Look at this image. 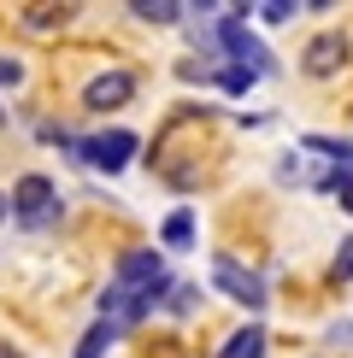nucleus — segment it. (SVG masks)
I'll return each mask as SVG.
<instances>
[{"label":"nucleus","instance_id":"f257e3e1","mask_svg":"<svg viewBox=\"0 0 353 358\" xmlns=\"http://www.w3.org/2000/svg\"><path fill=\"white\" fill-rule=\"evenodd\" d=\"M12 217L24 223V229H48V223H59V188H53V176H41V171H29L12 182Z\"/></svg>","mask_w":353,"mask_h":358},{"label":"nucleus","instance_id":"f03ea898","mask_svg":"<svg viewBox=\"0 0 353 358\" xmlns=\"http://www.w3.org/2000/svg\"><path fill=\"white\" fill-rule=\"evenodd\" d=\"M218 48H224L242 71H254V77H271V71H277L271 48L247 29V18H235V12H224V6H218Z\"/></svg>","mask_w":353,"mask_h":358},{"label":"nucleus","instance_id":"7ed1b4c3","mask_svg":"<svg viewBox=\"0 0 353 358\" xmlns=\"http://www.w3.org/2000/svg\"><path fill=\"white\" fill-rule=\"evenodd\" d=\"M71 147H77V159H83L88 171L118 176L130 159H136V147H141V141H136V129H106V136H83V141H71Z\"/></svg>","mask_w":353,"mask_h":358},{"label":"nucleus","instance_id":"20e7f679","mask_svg":"<svg viewBox=\"0 0 353 358\" xmlns=\"http://www.w3.org/2000/svg\"><path fill=\"white\" fill-rule=\"evenodd\" d=\"M347 53H353V41L342 36V29H324V36H312L300 48V71L312 83H330V77H342V71H347Z\"/></svg>","mask_w":353,"mask_h":358},{"label":"nucleus","instance_id":"39448f33","mask_svg":"<svg viewBox=\"0 0 353 358\" xmlns=\"http://www.w3.org/2000/svg\"><path fill=\"white\" fill-rule=\"evenodd\" d=\"M212 288L224 294V300L247 306V311H265V300H271V294H265V282H259L254 271H242L230 252H218V259H212Z\"/></svg>","mask_w":353,"mask_h":358},{"label":"nucleus","instance_id":"423d86ee","mask_svg":"<svg viewBox=\"0 0 353 358\" xmlns=\"http://www.w3.org/2000/svg\"><path fill=\"white\" fill-rule=\"evenodd\" d=\"M130 100H136V77H130V71H100V77L83 88L88 112H118V106H130Z\"/></svg>","mask_w":353,"mask_h":358},{"label":"nucleus","instance_id":"0eeeda50","mask_svg":"<svg viewBox=\"0 0 353 358\" xmlns=\"http://www.w3.org/2000/svg\"><path fill=\"white\" fill-rule=\"evenodd\" d=\"M112 282H124V288H153V282H165V259H159L153 247H136V252L118 259Z\"/></svg>","mask_w":353,"mask_h":358},{"label":"nucleus","instance_id":"6e6552de","mask_svg":"<svg viewBox=\"0 0 353 358\" xmlns=\"http://www.w3.org/2000/svg\"><path fill=\"white\" fill-rule=\"evenodd\" d=\"M159 241H165L171 252H188V247H195V212H188V206H176V212L159 223Z\"/></svg>","mask_w":353,"mask_h":358},{"label":"nucleus","instance_id":"1a4fd4ad","mask_svg":"<svg viewBox=\"0 0 353 358\" xmlns=\"http://www.w3.org/2000/svg\"><path fill=\"white\" fill-rule=\"evenodd\" d=\"M118 335H124V329H118V323H106V317H95V323H88V335L77 341V358H100V352H106V347H112Z\"/></svg>","mask_w":353,"mask_h":358},{"label":"nucleus","instance_id":"9d476101","mask_svg":"<svg viewBox=\"0 0 353 358\" xmlns=\"http://www.w3.org/2000/svg\"><path fill=\"white\" fill-rule=\"evenodd\" d=\"M300 147H306V153H324L335 171H353V141H335V136H306Z\"/></svg>","mask_w":353,"mask_h":358},{"label":"nucleus","instance_id":"9b49d317","mask_svg":"<svg viewBox=\"0 0 353 358\" xmlns=\"http://www.w3.org/2000/svg\"><path fill=\"white\" fill-rule=\"evenodd\" d=\"M218 358H265V329H259V323L235 329V335H230V347L218 352Z\"/></svg>","mask_w":353,"mask_h":358},{"label":"nucleus","instance_id":"f8f14e48","mask_svg":"<svg viewBox=\"0 0 353 358\" xmlns=\"http://www.w3.org/2000/svg\"><path fill=\"white\" fill-rule=\"evenodd\" d=\"M130 12H136L141 24H176V18H183L188 6H176V0H136Z\"/></svg>","mask_w":353,"mask_h":358},{"label":"nucleus","instance_id":"ddd939ff","mask_svg":"<svg viewBox=\"0 0 353 358\" xmlns=\"http://www.w3.org/2000/svg\"><path fill=\"white\" fill-rule=\"evenodd\" d=\"M318 188H330L335 200H342V212H353V171H324Z\"/></svg>","mask_w":353,"mask_h":358},{"label":"nucleus","instance_id":"4468645a","mask_svg":"<svg viewBox=\"0 0 353 358\" xmlns=\"http://www.w3.org/2000/svg\"><path fill=\"white\" fill-rule=\"evenodd\" d=\"M65 18H71V6H29V12H24L29 29H59Z\"/></svg>","mask_w":353,"mask_h":358},{"label":"nucleus","instance_id":"2eb2a0df","mask_svg":"<svg viewBox=\"0 0 353 358\" xmlns=\"http://www.w3.org/2000/svg\"><path fill=\"white\" fill-rule=\"evenodd\" d=\"M254 12H259L265 24H294V12H300V6H294V0H265V6H254Z\"/></svg>","mask_w":353,"mask_h":358},{"label":"nucleus","instance_id":"dca6fc26","mask_svg":"<svg viewBox=\"0 0 353 358\" xmlns=\"http://www.w3.org/2000/svg\"><path fill=\"white\" fill-rule=\"evenodd\" d=\"M195 294H200V288H188V282H171V300H165V306L176 311V317H188V311H195Z\"/></svg>","mask_w":353,"mask_h":358},{"label":"nucleus","instance_id":"f3484780","mask_svg":"<svg viewBox=\"0 0 353 358\" xmlns=\"http://www.w3.org/2000/svg\"><path fill=\"white\" fill-rule=\"evenodd\" d=\"M218 83H224L230 94H247V88H254L259 77H254V71H242V65H230V71H224V77H218Z\"/></svg>","mask_w":353,"mask_h":358},{"label":"nucleus","instance_id":"a211bd4d","mask_svg":"<svg viewBox=\"0 0 353 358\" xmlns=\"http://www.w3.org/2000/svg\"><path fill=\"white\" fill-rule=\"evenodd\" d=\"M18 83H24V59L0 53V88H18Z\"/></svg>","mask_w":353,"mask_h":358},{"label":"nucleus","instance_id":"6ab92c4d","mask_svg":"<svg viewBox=\"0 0 353 358\" xmlns=\"http://www.w3.org/2000/svg\"><path fill=\"white\" fill-rule=\"evenodd\" d=\"M335 282H353V235L342 241V252H335Z\"/></svg>","mask_w":353,"mask_h":358},{"label":"nucleus","instance_id":"aec40b11","mask_svg":"<svg viewBox=\"0 0 353 358\" xmlns=\"http://www.w3.org/2000/svg\"><path fill=\"white\" fill-rule=\"evenodd\" d=\"M330 341H335V347H347V341H353V317L347 323H330Z\"/></svg>","mask_w":353,"mask_h":358},{"label":"nucleus","instance_id":"412c9836","mask_svg":"<svg viewBox=\"0 0 353 358\" xmlns=\"http://www.w3.org/2000/svg\"><path fill=\"white\" fill-rule=\"evenodd\" d=\"M12 217V200H6V194H0V223H6Z\"/></svg>","mask_w":353,"mask_h":358},{"label":"nucleus","instance_id":"4be33fe9","mask_svg":"<svg viewBox=\"0 0 353 358\" xmlns=\"http://www.w3.org/2000/svg\"><path fill=\"white\" fill-rule=\"evenodd\" d=\"M0 358H24V352H12V347H0Z\"/></svg>","mask_w":353,"mask_h":358},{"label":"nucleus","instance_id":"5701e85b","mask_svg":"<svg viewBox=\"0 0 353 358\" xmlns=\"http://www.w3.org/2000/svg\"><path fill=\"white\" fill-rule=\"evenodd\" d=\"M0 129H6V106H0Z\"/></svg>","mask_w":353,"mask_h":358}]
</instances>
